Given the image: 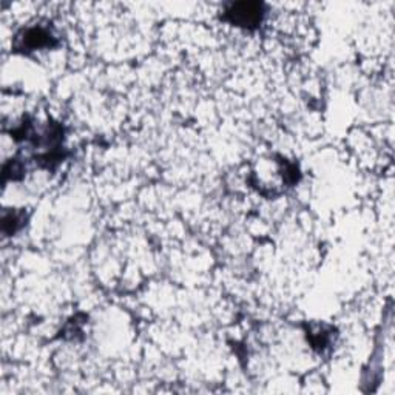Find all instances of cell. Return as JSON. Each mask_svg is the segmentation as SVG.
Segmentation results:
<instances>
[{
  "label": "cell",
  "instance_id": "obj_1",
  "mask_svg": "<svg viewBox=\"0 0 395 395\" xmlns=\"http://www.w3.org/2000/svg\"><path fill=\"white\" fill-rule=\"evenodd\" d=\"M266 16L265 4L261 2H235L230 4L224 13H222V20L235 25L238 28L244 30H257L262 19Z\"/></svg>",
  "mask_w": 395,
  "mask_h": 395
},
{
  "label": "cell",
  "instance_id": "obj_2",
  "mask_svg": "<svg viewBox=\"0 0 395 395\" xmlns=\"http://www.w3.org/2000/svg\"><path fill=\"white\" fill-rule=\"evenodd\" d=\"M57 45V37L51 28L45 25H32V27L23 28L14 39V51L28 54L31 51L42 48H53Z\"/></svg>",
  "mask_w": 395,
  "mask_h": 395
},
{
  "label": "cell",
  "instance_id": "obj_3",
  "mask_svg": "<svg viewBox=\"0 0 395 395\" xmlns=\"http://www.w3.org/2000/svg\"><path fill=\"white\" fill-rule=\"evenodd\" d=\"M334 332L335 329L326 324L309 326L306 335H308V341L310 343V348L317 351L318 353H324L329 348H331L334 340Z\"/></svg>",
  "mask_w": 395,
  "mask_h": 395
},
{
  "label": "cell",
  "instance_id": "obj_4",
  "mask_svg": "<svg viewBox=\"0 0 395 395\" xmlns=\"http://www.w3.org/2000/svg\"><path fill=\"white\" fill-rule=\"evenodd\" d=\"M27 213L25 210L8 209L2 215V232L5 236H13L27 224Z\"/></svg>",
  "mask_w": 395,
  "mask_h": 395
},
{
  "label": "cell",
  "instance_id": "obj_5",
  "mask_svg": "<svg viewBox=\"0 0 395 395\" xmlns=\"http://www.w3.org/2000/svg\"><path fill=\"white\" fill-rule=\"evenodd\" d=\"M25 175H27V167H25L23 161L19 158L8 159L4 166V183L8 181H20Z\"/></svg>",
  "mask_w": 395,
  "mask_h": 395
}]
</instances>
